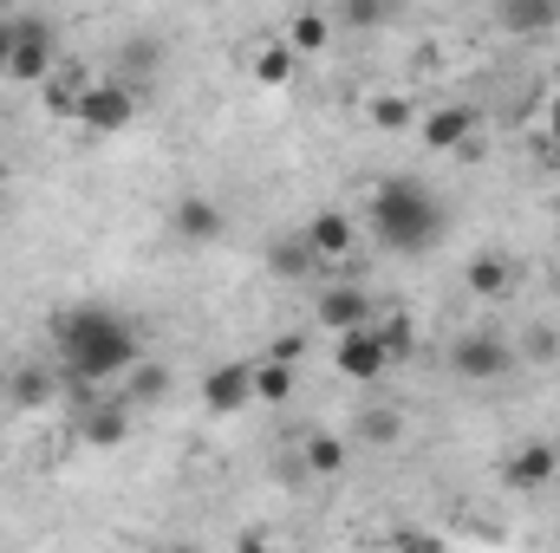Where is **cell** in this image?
Returning a JSON list of instances; mask_svg holds the SVG:
<instances>
[{"mask_svg": "<svg viewBox=\"0 0 560 553\" xmlns=\"http://www.w3.org/2000/svg\"><path fill=\"white\" fill-rule=\"evenodd\" d=\"M378 326V339H385V352H392V365H405V358H418V326L405 319V313H385V319H372Z\"/></svg>", "mask_w": 560, "mask_h": 553, "instance_id": "d4e9b609", "label": "cell"}, {"mask_svg": "<svg viewBox=\"0 0 560 553\" xmlns=\"http://www.w3.org/2000/svg\"><path fill=\"white\" fill-rule=\"evenodd\" d=\"M365 111H372L378 131H405V125H411V105H405V98H372Z\"/></svg>", "mask_w": 560, "mask_h": 553, "instance_id": "4316f807", "label": "cell"}, {"mask_svg": "<svg viewBox=\"0 0 560 553\" xmlns=\"http://www.w3.org/2000/svg\"><path fill=\"white\" fill-rule=\"evenodd\" d=\"M202 404L215 416H235L255 404V372L248 365H215L209 378H202Z\"/></svg>", "mask_w": 560, "mask_h": 553, "instance_id": "8fae6325", "label": "cell"}, {"mask_svg": "<svg viewBox=\"0 0 560 553\" xmlns=\"http://www.w3.org/2000/svg\"><path fill=\"white\" fill-rule=\"evenodd\" d=\"M502 26L515 39H541L560 26V0H502Z\"/></svg>", "mask_w": 560, "mask_h": 553, "instance_id": "9a60e30c", "label": "cell"}, {"mask_svg": "<svg viewBox=\"0 0 560 553\" xmlns=\"http://www.w3.org/2000/svg\"><path fill=\"white\" fill-rule=\"evenodd\" d=\"M125 436H131V398H125V391H105L98 404L79 411V443H92V449H118Z\"/></svg>", "mask_w": 560, "mask_h": 553, "instance_id": "ba28073f", "label": "cell"}, {"mask_svg": "<svg viewBox=\"0 0 560 553\" xmlns=\"http://www.w3.org/2000/svg\"><path fill=\"white\" fill-rule=\"evenodd\" d=\"M332 372L346 385H378L392 372V352L378 339V326H352V332H332Z\"/></svg>", "mask_w": 560, "mask_h": 553, "instance_id": "5b68a950", "label": "cell"}, {"mask_svg": "<svg viewBox=\"0 0 560 553\" xmlns=\"http://www.w3.org/2000/svg\"><path fill=\"white\" fill-rule=\"evenodd\" d=\"M59 72V52H52V26L46 20H13V52H7V79L13 85H46Z\"/></svg>", "mask_w": 560, "mask_h": 553, "instance_id": "277c9868", "label": "cell"}, {"mask_svg": "<svg viewBox=\"0 0 560 553\" xmlns=\"http://www.w3.org/2000/svg\"><path fill=\"white\" fill-rule=\"evenodd\" d=\"M560 138V92H548V105H541V143Z\"/></svg>", "mask_w": 560, "mask_h": 553, "instance_id": "4dcf8cb0", "label": "cell"}, {"mask_svg": "<svg viewBox=\"0 0 560 553\" xmlns=\"http://www.w3.org/2000/svg\"><path fill=\"white\" fill-rule=\"evenodd\" d=\"M313 268H319V255L306 248V235H275L268 242V274L275 280H306Z\"/></svg>", "mask_w": 560, "mask_h": 553, "instance_id": "ffe728a7", "label": "cell"}, {"mask_svg": "<svg viewBox=\"0 0 560 553\" xmlns=\"http://www.w3.org/2000/svg\"><path fill=\"white\" fill-rule=\"evenodd\" d=\"M398 430H405V423H398L392 411H365L359 416V436H365V443H398Z\"/></svg>", "mask_w": 560, "mask_h": 553, "instance_id": "83f0119b", "label": "cell"}, {"mask_svg": "<svg viewBox=\"0 0 560 553\" xmlns=\"http://www.w3.org/2000/svg\"><path fill=\"white\" fill-rule=\"evenodd\" d=\"M138 85H125L118 72L112 79H92L85 85V98H79V111H72V125L85 131V138H125L131 131V118H138Z\"/></svg>", "mask_w": 560, "mask_h": 553, "instance_id": "3957f363", "label": "cell"}, {"mask_svg": "<svg viewBox=\"0 0 560 553\" xmlns=\"http://www.w3.org/2000/svg\"><path fill=\"white\" fill-rule=\"evenodd\" d=\"M463 286H469L476 299H509V293H515V268H509L502 255H469Z\"/></svg>", "mask_w": 560, "mask_h": 553, "instance_id": "2e32d148", "label": "cell"}, {"mask_svg": "<svg viewBox=\"0 0 560 553\" xmlns=\"http://www.w3.org/2000/svg\"><path fill=\"white\" fill-rule=\"evenodd\" d=\"M450 365H456V378H469V385H495V378L515 372V345H509L502 332H463V339L450 345Z\"/></svg>", "mask_w": 560, "mask_h": 553, "instance_id": "8992f818", "label": "cell"}, {"mask_svg": "<svg viewBox=\"0 0 560 553\" xmlns=\"http://www.w3.org/2000/svg\"><path fill=\"white\" fill-rule=\"evenodd\" d=\"M248 72H255V85H293V72H300V52H293V46L275 33L268 46H255Z\"/></svg>", "mask_w": 560, "mask_h": 553, "instance_id": "44dd1931", "label": "cell"}, {"mask_svg": "<svg viewBox=\"0 0 560 553\" xmlns=\"http://www.w3.org/2000/svg\"><path fill=\"white\" fill-rule=\"evenodd\" d=\"M7 52H13V20H0V72H7Z\"/></svg>", "mask_w": 560, "mask_h": 553, "instance_id": "1f68e13d", "label": "cell"}, {"mask_svg": "<svg viewBox=\"0 0 560 553\" xmlns=\"http://www.w3.org/2000/svg\"><path fill=\"white\" fill-rule=\"evenodd\" d=\"M555 475H560V443H548V436H528V443H515V449L502 456V482L522 489V495L548 489Z\"/></svg>", "mask_w": 560, "mask_h": 553, "instance_id": "52a82bcc", "label": "cell"}, {"mask_svg": "<svg viewBox=\"0 0 560 553\" xmlns=\"http://www.w3.org/2000/svg\"><path fill=\"white\" fill-rule=\"evenodd\" d=\"M300 352H306V332H280L268 345V358H287V365H300Z\"/></svg>", "mask_w": 560, "mask_h": 553, "instance_id": "f546056e", "label": "cell"}, {"mask_svg": "<svg viewBox=\"0 0 560 553\" xmlns=\"http://www.w3.org/2000/svg\"><path fill=\"white\" fill-rule=\"evenodd\" d=\"M522 352H528L535 365H555V358H560V332H541V326H535V332L522 339Z\"/></svg>", "mask_w": 560, "mask_h": 553, "instance_id": "f1b7e54d", "label": "cell"}, {"mask_svg": "<svg viewBox=\"0 0 560 553\" xmlns=\"http://www.w3.org/2000/svg\"><path fill=\"white\" fill-rule=\"evenodd\" d=\"M85 85H92V72H85V66H59V72L46 79V118H59V125H72V111H79V98H85Z\"/></svg>", "mask_w": 560, "mask_h": 553, "instance_id": "d6986e66", "label": "cell"}, {"mask_svg": "<svg viewBox=\"0 0 560 553\" xmlns=\"http://www.w3.org/2000/svg\"><path fill=\"white\" fill-rule=\"evenodd\" d=\"M476 125H482V118H476V105H436V111H423V143H430V150H463V143L476 138Z\"/></svg>", "mask_w": 560, "mask_h": 553, "instance_id": "4fadbf2b", "label": "cell"}, {"mask_svg": "<svg viewBox=\"0 0 560 553\" xmlns=\"http://www.w3.org/2000/svg\"><path fill=\"white\" fill-rule=\"evenodd\" d=\"M0 411H13V404H7V365H0Z\"/></svg>", "mask_w": 560, "mask_h": 553, "instance_id": "836d02e7", "label": "cell"}, {"mask_svg": "<svg viewBox=\"0 0 560 553\" xmlns=\"http://www.w3.org/2000/svg\"><path fill=\"white\" fill-rule=\"evenodd\" d=\"M365 222H372V242L392 248V255H423V248L443 242V202L418 176H385L365 202Z\"/></svg>", "mask_w": 560, "mask_h": 553, "instance_id": "7a4b0ae2", "label": "cell"}, {"mask_svg": "<svg viewBox=\"0 0 560 553\" xmlns=\"http://www.w3.org/2000/svg\"><path fill=\"white\" fill-rule=\"evenodd\" d=\"M541 163H548V169L560 176V138H555V143H541Z\"/></svg>", "mask_w": 560, "mask_h": 553, "instance_id": "d6a6232c", "label": "cell"}, {"mask_svg": "<svg viewBox=\"0 0 560 553\" xmlns=\"http://www.w3.org/2000/svg\"><path fill=\"white\" fill-rule=\"evenodd\" d=\"M59 398V372L46 365H7V404L13 411H46Z\"/></svg>", "mask_w": 560, "mask_h": 553, "instance_id": "5bb4252c", "label": "cell"}, {"mask_svg": "<svg viewBox=\"0 0 560 553\" xmlns=\"http://www.w3.org/2000/svg\"><path fill=\"white\" fill-rule=\"evenodd\" d=\"M248 372H255V404H287L293 398V365L287 358H261Z\"/></svg>", "mask_w": 560, "mask_h": 553, "instance_id": "603a6c76", "label": "cell"}, {"mask_svg": "<svg viewBox=\"0 0 560 553\" xmlns=\"http://www.w3.org/2000/svg\"><path fill=\"white\" fill-rule=\"evenodd\" d=\"M555 280H560V261H555Z\"/></svg>", "mask_w": 560, "mask_h": 553, "instance_id": "e575fe53", "label": "cell"}, {"mask_svg": "<svg viewBox=\"0 0 560 553\" xmlns=\"http://www.w3.org/2000/svg\"><path fill=\"white\" fill-rule=\"evenodd\" d=\"M156 66H163V46H156L150 33H131V39L118 46V79H125V85H138V92H150Z\"/></svg>", "mask_w": 560, "mask_h": 553, "instance_id": "e0dca14e", "label": "cell"}, {"mask_svg": "<svg viewBox=\"0 0 560 553\" xmlns=\"http://www.w3.org/2000/svg\"><path fill=\"white\" fill-rule=\"evenodd\" d=\"M300 462H306V475H339V469H346V443L326 436V430H313V436L300 443Z\"/></svg>", "mask_w": 560, "mask_h": 553, "instance_id": "7402d4cb", "label": "cell"}, {"mask_svg": "<svg viewBox=\"0 0 560 553\" xmlns=\"http://www.w3.org/2000/svg\"><path fill=\"white\" fill-rule=\"evenodd\" d=\"M280 39H287V46H293L300 59H319V52L332 46V20H326L319 7H306V13H293V20L280 26Z\"/></svg>", "mask_w": 560, "mask_h": 553, "instance_id": "ac0fdd59", "label": "cell"}, {"mask_svg": "<svg viewBox=\"0 0 560 553\" xmlns=\"http://www.w3.org/2000/svg\"><path fill=\"white\" fill-rule=\"evenodd\" d=\"M118 391H125L131 404H156V398L170 391V372H163V365H150V358H138V365L118 378Z\"/></svg>", "mask_w": 560, "mask_h": 553, "instance_id": "cb8c5ba5", "label": "cell"}, {"mask_svg": "<svg viewBox=\"0 0 560 553\" xmlns=\"http://www.w3.org/2000/svg\"><path fill=\"white\" fill-rule=\"evenodd\" d=\"M313 319H319L326 332H352V326H372L378 313H372L365 286H326V293H319V306H313Z\"/></svg>", "mask_w": 560, "mask_h": 553, "instance_id": "7c38bea8", "label": "cell"}, {"mask_svg": "<svg viewBox=\"0 0 560 553\" xmlns=\"http://www.w3.org/2000/svg\"><path fill=\"white\" fill-rule=\"evenodd\" d=\"M300 235H306V248L319 255V268H326V261H346V255L359 248V222H352L346 209H319Z\"/></svg>", "mask_w": 560, "mask_h": 553, "instance_id": "9c48e42d", "label": "cell"}, {"mask_svg": "<svg viewBox=\"0 0 560 553\" xmlns=\"http://www.w3.org/2000/svg\"><path fill=\"white\" fill-rule=\"evenodd\" d=\"M170 228H176V242H183V248H209V242H222L229 215H222L209 196H183V202H176V215H170Z\"/></svg>", "mask_w": 560, "mask_h": 553, "instance_id": "30bf717a", "label": "cell"}, {"mask_svg": "<svg viewBox=\"0 0 560 553\" xmlns=\"http://www.w3.org/2000/svg\"><path fill=\"white\" fill-rule=\"evenodd\" d=\"M339 20H346V26H359V33H372V26H385V20H392V0H339Z\"/></svg>", "mask_w": 560, "mask_h": 553, "instance_id": "484cf974", "label": "cell"}, {"mask_svg": "<svg viewBox=\"0 0 560 553\" xmlns=\"http://www.w3.org/2000/svg\"><path fill=\"white\" fill-rule=\"evenodd\" d=\"M52 352H59V365L85 372L98 385H118L143 358V339L112 306H66V313H52Z\"/></svg>", "mask_w": 560, "mask_h": 553, "instance_id": "6da1fadb", "label": "cell"}]
</instances>
